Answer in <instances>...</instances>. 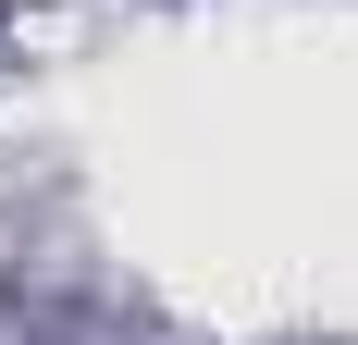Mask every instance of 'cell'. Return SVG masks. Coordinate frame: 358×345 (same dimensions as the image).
I'll list each match as a JSON object with an SVG mask.
<instances>
[{
  "mask_svg": "<svg viewBox=\"0 0 358 345\" xmlns=\"http://www.w3.org/2000/svg\"><path fill=\"white\" fill-rule=\"evenodd\" d=\"M0 13H13V0H0Z\"/></svg>",
  "mask_w": 358,
  "mask_h": 345,
  "instance_id": "1",
  "label": "cell"
}]
</instances>
